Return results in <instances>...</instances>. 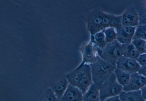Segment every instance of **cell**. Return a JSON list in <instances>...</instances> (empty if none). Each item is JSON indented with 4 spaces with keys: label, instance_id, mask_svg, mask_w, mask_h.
I'll return each instance as SVG.
<instances>
[{
    "label": "cell",
    "instance_id": "3",
    "mask_svg": "<svg viewBox=\"0 0 146 101\" xmlns=\"http://www.w3.org/2000/svg\"><path fill=\"white\" fill-rule=\"evenodd\" d=\"M96 47L98 55L102 59L115 66L117 60L123 56L122 45L117 40L107 44L106 46L102 49Z\"/></svg>",
    "mask_w": 146,
    "mask_h": 101
},
{
    "label": "cell",
    "instance_id": "8",
    "mask_svg": "<svg viewBox=\"0 0 146 101\" xmlns=\"http://www.w3.org/2000/svg\"><path fill=\"white\" fill-rule=\"evenodd\" d=\"M146 84V77L138 72L131 74L129 81L123 87V91L140 90Z\"/></svg>",
    "mask_w": 146,
    "mask_h": 101
},
{
    "label": "cell",
    "instance_id": "18",
    "mask_svg": "<svg viewBox=\"0 0 146 101\" xmlns=\"http://www.w3.org/2000/svg\"><path fill=\"white\" fill-rule=\"evenodd\" d=\"M106 44L117 40L116 30L113 27H109L103 30Z\"/></svg>",
    "mask_w": 146,
    "mask_h": 101
},
{
    "label": "cell",
    "instance_id": "28",
    "mask_svg": "<svg viewBox=\"0 0 146 101\" xmlns=\"http://www.w3.org/2000/svg\"></svg>",
    "mask_w": 146,
    "mask_h": 101
},
{
    "label": "cell",
    "instance_id": "20",
    "mask_svg": "<svg viewBox=\"0 0 146 101\" xmlns=\"http://www.w3.org/2000/svg\"><path fill=\"white\" fill-rule=\"evenodd\" d=\"M40 101H58L51 88H47L43 93Z\"/></svg>",
    "mask_w": 146,
    "mask_h": 101
},
{
    "label": "cell",
    "instance_id": "7",
    "mask_svg": "<svg viewBox=\"0 0 146 101\" xmlns=\"http://www.w3.org/2000/svg\"><path fill=\"white\" fill-rule=\"evenodd\" d=\"M116 67L117 68L131 74L138 72L141 66L136 60L122 56L117 61Z\"/></svg>",
    "mask_w": 146,
    "mask_h": 101
},
{
    "label": "cell",
    "instance_id": "4",
    "mask_svg": "<svg viewBox=\"0 0 146 101\" xmlns=\"http://www.w3.org/2000/svg\"><path fill=\"white\" fill-rule=\"evenodd\" d=\"M123 91V87L118 82L113 72L100 86V101L119 96Z\"/></svg>",
    "mask_w": 146,
    "mask_h": 101
},
{
    "label": "cell",
    "instance_id": "12",
    "mask_svg": "<svg viewBox=\"0 0 146 101\" xmlns=\"http://www.w3.org/2000/svg\"><path fill=\"white\" fill-rule=\"evenodd\" d=\"M100 85L93 83L83 94L82 101H100L99 88Z\"/></svg>",
    "mask_w": 146,
    "mask_h": 101
},
{
    "label": "cell",
    "instance_id": "16",
    "mask_svg": "<svg viewBox=\"0 0 146 101\" xmlns=\"http://www.w3.org/2000/svg\"><path fill=\"white\" fill-rule=\"evenodd\" d=\"M90 39L95 45L100 49L104 48L107 44L103 30L97 33L94 35H90Z\"/></svg>",
    "mask_w": 146,
    "mask_h": 101
},
{
    "label": "cell",
    "instance_id": "6",
    "mask_svg": "<svg viewBox=\"0 0 146 101\" xmlns=\"http://www.w3.org/2000/svg\"><path fill=\"white\" fill-rule=\"evenodd\" d=\"M82 61L80 65L90 64L94 62L98 56L96 47L92 41L85 43L80 48Z\"/></svg>",
    "mask_w": 146,
    "mask_h": 101
},
{
    "label": "cell",
    "instance_id": "2",
    "mask_svg": "<svg viewBox=\"0 0 146 101\" xmlns=\"http://www.w3.org/2000/svg\"><path fill=\"white\" fill-rule=\"evenodd\" d=\"M90 65L93 83L100 86L114 72L116 68L98 55L95 61Z\"/></svg>",
    "mask_w": 146,
    "mask_h": 101
},
{
    "label": "cell",
    "instance_id": "23",
    "mask_svg": "<svg viewBox=\"0 0 146 101\" xmlns=\"http://www.w3.org/2000/svg\"><path fill=\"white\" fill-rule=\"evenodd\" d=\"M141 95L145 101H146V84L140 90Z\"/></svg>",
    "mask_w": 146,
    "mask_h": 101
},
{
    "label": "cell",
    "instance_id": "14",
    "mask_svg": "<svg viewBox=\"0 0 146 101\" xmlns=\"http://www.w3.org/2000/svg\"><path fill=\"white\" fill-rule=\"evenodd\" d=\"M69 84L65 78L56 83L52 88H51L58 101H60Z\"/></svg>",
    "mask_w": 146,
    "mask_h": 101
},
{
    "label": "cell",
    "instance_id": "13",
    "mask_svg": "<svg viewBox=\"0 0 146 101\" xmlns=\"http://www.w3.org/2000/svg\"><path fill=\"white\" fill-rule=\"evenodd\" d=\"M120 101H145L141 95L140 90L137 91H123L119 96Z\"/></svg>",
    "mask_w": 146,
    "mask_h": 101
},
{
    "label": "cell",
    "instance_id": "21",
    "mask_svg": "<svg viewBox=\"0 0 146 101\" xmlns=\"http://www.w3.org/2000/svg\"><path fill=\"white\" fill-rule=\"evenodd\" d=\"M146 41L140 39H133L131 43L140 54L145 53Z\"/></svg>",
    "mask_w": 146,
    "mask_h": 101
},
{
    "label": "cell",
    "instance_id": "19",
    "mask_svg": "<svg viewBox=\"0 0 146 101\" xmlns=\"http://www.w3.org/2000/svg\"><path fill=\"white\" fill-rule=\"evenodd\" d=\"M136 39L146 41V25L140 24L136 27L133 39Z\"/></svg>",
    "mask_w": 146,
    "mask_h": 101
},
{
    "label": "cell",
    "instance_id": "11",
    "mask_svg": "<svg viewBox=\"0 0 146 101\" xmlns=\"http://www.w3.org/2000/svg\"><path fill=\"white\" fill-rule=\"evenodd\" d=\"M83 95L78 88L69 84L60 101H82Z\"/></svg>",
    "mask_w": 146,
    "mask_h": 101
},
{
    "label": "cell",
    "instance_id": "24",
    "mask_svg": "<svg viewBox=\"0 0 146 101\" xmlns=\"http://www.w3.org/2000/svg\"><path fill=\"white\" fill-rule=\"evenodd\" d=\"M138 72L146 77V66H141Z\"/></svg>",
    "mask_w": 146,
    "mask_h": 101
},
{
    "label": "cell",
    "instance_id": "15",
    "mask_svg": "<svg viewBox=\"0 0 146 101\" xmlns=\"http://www.w3.org/2000/svg\"><path fill=\"white\" fill-rule=\"evenodd\" d=\"M122 47L123 56L125 57L136 60L140 54L131 42L122 45Z\"/></svg>",
    "mask_w": 146,
    "mask_h": 101
},
{
    "label": "cell",
    "instance_id": "10",
    "mask_svg": "<svg viewBox=\"0 0 146 101\" xmlns=\"http://www.w3.org/2000/svg\"><path fill=\"white\" fill-rule=\"evenodd\" d=\"M121 15L123 26L136 27L139 25V15L134 8L130 7L127 9Z\"/></svg>",
    "mask_w": 146,
    "mask_h": 101
},
{
    "label": "cell",
    "instance_id": "9",
    "mask_svg": "<svg viewBox=\"0 0 146 101\" xmlns=\"http://www.w3.org/2000/svg\"><path fill=\"white\" fill-rule=\"evenodd\" d=\"M136 27L122 25L116 30L117 40L121 45L131 43L134 37Z\"/></svg>",
    "mask_w": 146,
    "mask_h": 101
},
{
    "label": "cell",
    "instance_id": "26",
    "mask_svg": "<svg viewBox=\"0 0 146 101\" xmlns=\"http://www.w3.org/2000/svg\"><path fill=\"white\" fill-rule=\"evenodd\" d=\"M145 53H146V41L145 42Z\"/></svg>",
    "mask_w": 146,
    "mask_h": 101
},
{
    "label": "cell",
    "instance_id": "27",
    "mask_svg": "<svg viewBox=\"0 0 146 101\" xmlns=\"http://www.w3.org/2000/svg\"><path fill=\"white\" fill-rule=\"evenodd\" d=\"M145 22H146V21ZM145 25H146V24H145Z\"/></svg>",
    "mask_w": 146,
    "mask_h": 101
},
{
    "label": "cell",
    "instance_id": "25",
    "mask_svg": "<svg viewBox=\"0 0 146 101\" xmlns=\"http://www.w3.org/2000/svg\"><path fill=\"white\" fill-rule=\"evenodd\" d=\"M103 101H120L119 96L108 98Z\"/></svg>",
    "mask_w": 146,
    "mask_h": 101
},
{
    "label": "cell",
    "instance_id": "5",
    "mask_svg": "<svg viewBox=\"0 0 146 101\" xmlns=\"http://www.w3.org/2000/svg\"><path fill=\"white\" fill-rule=\"evenodd\" d=\"M104 13L100 10H92L85 16L84 19L90 35L105 29L104 19Z\"/></svg>",
    "mask_w": 146,
    "mask_h": 101
},
{
    "label": "cell",
    "instance_id": "1",
    "mask_svg": "<svg viewBox=\"0 0 146 101\" xmlns=\"http://www.w3.org/2000/svg\"><path fill=\"white\" fill-rule=\"evenodd\" d=\"M65 78L69 84L80 90L84 94L93 83L89 64L79 65L67 73Z\"/></svg>",
    "mask_w": 146,
    "mask_h": 101
},
{
    "label": "cell",
    "instance_id": "17",
    "mask_svg": "<svg viewBox=\"0 0 146 101\" xmlns=\"http://www.w3.org/2000/svg\"><path fill=\"white\" fill-rule=\"evenodd\" d=\"M114 73L117 80L120 85L123 87L127 84L131 74L116 68Z\"/></svg>",
    "mask_w": 146,
    "mask_h": 101
},
{
    "label": "cell",
    "instance_id": "22",
    "mask_svg": "<svg viewBox=\"0 0 146 101\" xmlns=\"http://www.w3.org/2000/svg\"><path fill=\"white\" fill-rule=\"evenodd\" d=\"M136 60L141 66H146V53L140 54Z\"/></svg>",
    "mask_w": 146,
    "mask_h": 101
}]
</instances>
